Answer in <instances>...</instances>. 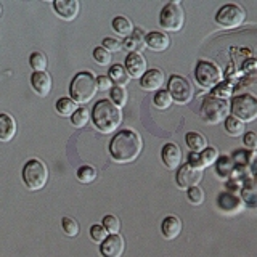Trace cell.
Instances as JSON below:
<instances>
[{
    "mask_svg": "<svg viewBox=\"0 0 257 257\" xmlns=\"http://www.w3.org/2000/svg\"><path fill=\"white\" fill-rule=\"evenodd\" d=\"M76 175H77V180L80 183H92L96 179V171H95V167L85 164V166H80L77 169Z\"/></svg>",
    "mask_w": 257,
    "mask_h": 257,
    "instance_id": "cell-32",
    "label": "cell"
},
{
    "mask_svg": "<svg viewBox=\"0 0 257 257\" xmlns=\"http://www.w3.org/2000/svg\"><path fill=\"white\" fill-rule=\"evenodd\" d=\"M55 109L58 111L60 116H64V117H71L74 114V111L77 109V104L72 101L68 96H63V98H58L55 103Z\"/></svg>",
    "mask_w": 257,
    "mask_h": 257,
    "instance_id": "cell-28",
    "label": "cell"
},
{
    "mask_svg": "<svg viewBox=\"0 0 257 257\" xmlns=\"http://www.w3.org/2000/svg\"><path fill=\"white\" fill-rule=\"evenodd\" d=\"M185 23V12L179 2H169L163 7V10L159 13V26L171 31L177 32L183 28Z\"/></svg>",
    "mask_w": 257,
    "mask_h": 257,
    "instance_id": "cell-8",
    "label": "cell"
},
{
    "mask_svg": "<svg viewBox=\"0 0 257 257\" xmlns=\"http://www.w3.org/2000/svg\"><path fill=\"white\" fill-rule=\"evenodd\" d=\"M201 180H203V171H199V169L190 166L188 163L180 166L179 171H177V175H175L177 187L182 188V190L198 187V183Z\"/></svg>",
    "mask_w": 257,
    "mask_h": 257,
    "instance_id": "cell-11",
    "label": "cell"
},
{
    "mask_svg": "<svg viewBox=\"0 0 257 257\" xmlns=\"http://www.w3.org/2000/svg\"><path fill=\"white\" fill-rule=\"evenodd\" d=\"M241 201L247 207H257V185L254 182H247L241 188Z\"/></svg>",
    "mask_w": 257,
    "mask_h": 257,
    "instance_id": "cell-27",
    "label": "cell"
},
{
    "mask_svg": "<svg viewBox=\"0 0 257 257\" xmlns=\"http://www.w3.org/2000/svg\"><path fill=\"white\" fill-rule=\"evenodd\" d=\"M93 60L100 64V66H108L111 63V53L103 47L93 48Z\"/></svg>",
    "mask_w": 257,
    "mask_h": 257,
    "instance_id": "cell-39",
    "label": "cell"
},
{
    "mask_svg": "<svg viewBox=\"0 0 257 257\" xmlns=\"http://www.w3.org/2000/svg\"><path fill=\"white\" fill-rule=\"evenodd\" d=\"M217 207L220 209L223 214H238L243 209V201L235 193L223 191L217 196Z\"/></svg>",
    "mask_w": 257,
    "mask_h": 257,
    "instance_id": "cell-14",
    "label": "cell"
},
{
    "mask_svg": "<svg viewBox=\"0 0 257 257\" xmlns=\"http://www.w3.org/2000/svg\"><path fill=\"white\" fill-rule=\"evenodd\" d=\"M96 87H98V92H106L112 88V82L108 76H98L96 77Z\"/></svg>",
    "mask_w": 257,
    "mask_h": 257,
    "instance_id": "cell-44",
    "label": "cell"
},
{
    "mask_svg": "<svg viewBox=\"0 0 257 257\" xmlns=\"http://www.w3.org/2000/svg\"><path fill=\"white\" fill-rule=\"evenodd\" d=\"M164 72L158 69V68H153V69H147V72L140 77V87L143 90L147 92H158L161 90V87L164 85Z\"/></svg>",
    "mask_w": 257,
    "mask_h": 257,
    "instance_id": "cell-15",
    "label": "cell"
},
{
    "mask_svg": "<svg viewBox=\"0 0 257 257\" xmlns=\"http://www.w3.org/2000/svg\"><path fill=\"white\" fill-rule=\"evenodd\" d=\"M231 116L243 120V122H252L257 119V96L252 93H241L233 96L230 101Z\"/></svg>",
    "mask_w": 257,
    "mask_h": 257,
    "instance_id": "cell-4",
    "label": "cell"
},
{
    "mask_svg": "<svg viewBox=\"0 0 257 257\" xmlns=\"http://www.w3.org/2000/svg\"><path fill=\"white\" fill-rule=\"evenodd\" d=\"M124 68L132 79H140L147 72V60L142 53H128Z\"/></svg>",
    "mask_w": 257,
    "mask_h": 257,
    "instance_id": "cell-16",
    "label": "cell"
},
{
    "mask_svg": "<svg viewBox=\"0 0 257 257\" xmlns=\"http://www.w3.org/2000/svg\"><path fill=\"white\" fill-rule=\"evenodd\" d=\"M90 117L93 120V125L101 134L114 132L116 128H119L120 122H122L120 108L116 106L111 100H100L98 103H95Z\"/></svg>",
    "mask_w": 257,
    "mask_h": 257,
    "instance_id": "cell-2",
    "label": "cell"
},
{
    "mask_svg": "<svg viewBox=\"0 0 257 257\" xmlns=\"http://www.w3.org/2000/svg\"><path fill=\"white\" fill-rule=\"evenodd\" d=\"M187 199L188 203H191L193 206H199L204 203V191L201 187H191L187 190Z\"/></svg>",
    "mask_w": 257,
    "mask_h": 257,
    "instance_id": "cell-37",
    "label": "cell"
},
{
    "mask_svg": "<svg viewBox=\"0 0 257 257\" xmlns=\"http://www.w3.org/2000/svg\"><path fill=\"white\" fill-rule=\"evenodd\" d=\"M143 150V142L142 137L132 128H125L120 131L112 137L109 143V155L111 158L119 164H127L132 163L140 156Z\"/></svg>",
    "mask_w": 257,
    "mask_h": 257,
    "instance_id": "cell-1",
    "label": "cell"
},
{
    "mask_svg": "<svg viewBox=\"0 0 257 257\" xmlns=\"http://www.w3.org/2000/svg\"><path fill=\"white\" fill-rule=\"evenodd\" d=\"M111 26H112V31H114L116 34H119L120 37H128L134 31L132 21L125 18V16H116V18L112 20Z\"/></svg>",
    "mask_w": 257,
    "mask_h": 257,
    "instance_id": "cell-26",
    "label": "cell"
},
{
    "mask_svg": "<svg viewBox=\"0 0 257 257\" xmlns=\"http://www.w3.org/2000/svg\"><path fill=\"white\" fill-rule=\"evenodd\" d=\"M161 159L167 169H177L182 164V150L175 143H166L161 150Z\"/></svg>",
    "mask_w": 257,
    "mask_h": 257,
    "instance_id": "cell-17",
    "label": "cell"
},
{
    "mask_svg": "<svg viewBox=\"0 0 257 257\" xmlns=\"http://www.w3.org/2000/svg\"><path fill=\"white\" fill-rule=\"evenodd\" d=\"M243 143L247 150H257V132H246L243 135Z\"/></svg>",
    "mask_w": 257,
    "mask_h": 257,
    "instance_id": "cell-43",
    "label": "cell"
},
{
    "mask_svg": "<svg viewBox=\"0 0 257 257\" xmlns=\"http://www.w3.org/2000/svg\"><path fill=\"white\" fill-rule=\"evenodd\" d=\"M0 13H2V7H0Z\"/></svg>",
    "mask_w": 257,
    "mask_h": 257,
    "instance_id": "cell-46",
    "label": "cell"
},
{
    "mask_svg": "<svg viewBox=\"0 0 257 257\" xmlns=\"http://www.w3.org/2000/svg\"><path fill=\"white\" fill-rule=\"evenodd\" d=\"M101 225L104 227V230H106L108 233H111V235H114V233H117L120 230V220L117 219L116 215L112 214H106L101 219Z\"/></svg>",
    "mask_w": 257,
    "mask_h": 257,
    "instance_id": "cell-35",
    "label": "cell"
},
{
    "mask_svg": "<svg viewBox=\"0 0 257 257\" xmlns=\"http://www.w3.org/2000/svg\"><path fill=\"white\" fill-rule=\"evenodd\" d=\"M230 103L227 100L217 98V96H207L201 104V116L206 124L215 125L228 117Z\"/></svg>",
    "mask_w": 257,
    "mask_h": 257,
    "instance_id": "cell-6",
    "label": "cell"
},
{
    "mask_svg": "<svg viewBox=\"0 0 257 257\" xmlns=\"http://www.w3.org/2000/svg\"><path fill=\"white\" fill-rule=\"evenodd\" d=\"M108 77L111 79V82H114L119 87H124L131 82V76L127 74V71L122 64H112V66L109 68Z\"/></svg>",
    "mask_w": 257,
    "mask_h": 257,
    "instance_id": "cell-25",
    "label": "cell"
},
{
    "mask_svg": "<svg viewBox=\"0 0 257 257\" xmlns=\"http://www.w3.org/2000/svg\"><path fill=\"white\" fill-rule=\"evenodd\" d=\"M153 103H155V106L158 109H167L169 106L172 104V96L167 90H158L155 93V98H153Z\"/></svg>",
    "mask_w": 257,
    "mask_h": 257,
    "instance_id": "cell-33",
    "label": "cell"
},
{
    "mask_svg": "<svg viewBox=\"0 0 257 257\" xmlns=\"http://www.w3.org/2000/svg\"><path fill=\"white\" fill-rule=\"evenodd\" d=\"M233 159L230 156H220L217 159V166H215V172L219 174L223 179H227L233 174Z\"/></svg>",
    "mask_w": 257,
    "mask_h": 257,
    "instance_id": "cell-30",
    "label": "cell"
},
{
    "mask_svg": "<svg viewBox=\"0 0 257 257\" xmlns=\"http://www.w3.org/2000/svg\"><path fill=\"white\" fill-rule=\"evenodd\" d=\"M88 233H90V238L95 241V243H103L108 236V231L104 230L103 225H92Z\"/></svg>",
    "mask_w": 257,
    "mask_h": 257,
    "instance_id": "cell-40",
    "label": "cell"
},
{
    "mask_svg": "<svg viewBox=\"0 0 257 257\" xmlns=\"http://www.w3.org/2000/svg\"><path fill=\"white\" fill-rule=\"evenodd\" d=\"M53 8L60 18L66 20V21H72L79 15L80 4L77 0H55Z\"/></svg>",
    "mask_w": 257,
    "mask_h": 257,
    "instance_id": "cell-18",
    "label": "cell"
},
{
    "mask_svg": "<svg viewBox=\"0 0 257 257\" xmlns=\"http://www.w3.org/2000/svg\"><path fill=\"white\" fill-rule=\"evenodd\" d=\"M61 227H63V231L66 233L68 236H76L79 233V223L72 219V217H63L61 219Z\"/></svg>",
    "mask_w": 257,
    "mask_h": 257,
    "instance_id": "cell-38",
    "label": "cell"
},
{
    "mask_svg": "<svg viewBox=\"0 0 257 257\" xmlns=\"http://www.w3.org/2000/svg\"><path fill=\"white\" fill-rule=\"evenodd\" d=\"M195 79L203 88H214L222 82V71L215 63L201 60L195 68Z\"/></svg>",
    "mask_w": 257,
    "mask_h": 257,
    "instance_id": "cell-9",
    "label": "cell"
},
{
    "mask_svg": "<svg viewBox=\"0 0 257 257\" xmlns=\"http://www.w3.org/2000/svg\"><path fill=\"white\" fill-rule=\"evenodd\" d=\"M29 64L34 72H42L47 68V56L42 52H34L29 56Z\"/></svg>",
    "mask_w": 257,
    "mask_h": 257,
    "instance_id": "cell-34",
    "label": "cell"
},
{
    "mask_svg": "<svg viewBox=\"0 0 257 257\" xmlns=\"http://www.w3.org/2000/svg\"><path fill=\"white\" fill-rule=\"evenodd\" d=\"M48 180V169L40 159H29L23 167V182L32 190H42Z\"/></svg>",
    "mask_w": 257,
    "mask_h": 257,
    "instance_id": "cell-5",
    "label": "cell"
},
{
    "mask_svg": "<svg viewBox=\"0 0 257 257\" xmlns=\"http://www.w3.org/2000/svg\"><path fill=\"white\" fill-rule=\"evenodd\" d=\"M185 142H187V147L191 150V153H201L207 148L206 137L199 132H188L185 135Z\"/></svg>",
    "mask_w": 257,
    "mask_h": 257,
    "instance_id": "cell-24",
    "label": "cell"
},
{
    "mask_svg": "<svg viewBox=\"0 0 257 257\" xmlns=\"http://www.w3.org/2000/svg\"><path fill=\"white\" fill-rule=\"evenodd\" d=\"M109 93H111V101L116 104V106H124V104L127 103V90L124 87H119V85H116V87H112L111 90H109Z\"/></svg>",
    "mask_w": 257,
    "mask_h": 257,
    "instance_id": "cell-36",
    "label": "cell"
},
{
    "mask_svg": "<svg viewBox=\"0 0 257 257\" xmlns=\"http://www.w3.org/2000/svg\"><path fill=\"white\" fill-rule=\"evenodd\" d=\"M167 92L171 93L172 101L179 103V104L190 103L193 100V95H195L190 80L183 76H179V74H172L171 77H169Z\"/></svg>",
    "mask_w": 257,
    "mask_h": 257,
    "instance_id": "cell-10",
    "label": "cell"
},
{
    "mask_svg": "<svg viewBox=\"0 0 257 257\" xmlns=\"http://www.w3.org/2000/svg\"><path fill=\"white\" fill-rule=\"evenodd\" d=\"M182 231V220L177 215H167L164 217L161 223V233L166 239H175Z\"/></svg>",
    "mask_w": 257,
    "mask_h": 257,
    "instance_id": "cell-21",
    "label": "cell"
},
{
    "mask_svg": "<svg viewBox=\"0 0 257 257\" xmlns=\"http://www.w3.org/2000/svg\"><path fill=\"white\" fill-rule=\"evenodd\" d=\"M90 120V112H88V109L85 106H80L74 111V114L71 116V122L74 127H85L87 122Z\"/></svg>",
    "mask_w": 257,
    "mask_h": 257,
    "instance_id": "cell-31",
    "label": "cell"
},
{
    "mask_svg": "<svg viewBox=\"0 0 257 257\" xmlns=\"http://www.w3.org/2000/svg\"><path fill=\"white\" fill-rule=\"evenodd\" d=\"M98 92V87H96V77L92 74L90 71H82L77 72L74 79L71 80L69 85V93H71V100L76 104H85L88 101L93 100V96Z\"/></svg>",
    "mask_w": 257,
    "mask_h": 257,
    "instance_id": "cell-3",
    "label": "cell"
},
{
    "mask_svg": "<svg viewBox=\"0 0 257 257\" xmlns=\"http://www.w3.org/2000/svg\"><path fill=\"white\" fill-rule=\"evenodd\" d=\"M124 249H125V241L119 233L108 235L106 239L100 243L101 257H120L124 254Z\"/></svg>",
    "mask_w": 257,
    "mask_h": 257,
    "instance_id": "cell-12",
    "label": "cell"
},
{
    "mask_svg": "<svg viewBox=\"0 0 257 257\" xmlns=\"http://www.w3.org/2000/svg\"><path fill=\"white\" fill-rule=\"evenodd\" d=\"M122 47L127 48L131 53H139L140 50H143V48L147 47V44H145V32L139 28H134L132 34L124 40Z\"/></svg>",
    "mask_w": 257,
    "mask_h": 257,
    "instance_id": "cell-22",
    "label": "cell"
},
{
    "mask_svg": "<svg viewBox=\"0 0 257 257\" xmlns=\"http://www.w3.org/2000/svg\"><path fill=\"white\" fill-rule=\"evenodd\" d=\"M103 48H106L109 53H116L119 52L120 48H122V44H120L119 39H114V37H104L103 39V44H101Z\"/></svg>",
    "mask_w": 257,
    "mask_h": 257,
    "instance_id": "cell-41",
    "label": "cell"
},
{
    "mask_svg": "<svg viewBox=\"0 0 257 257\" xmlns=\"http://www.w3.org/2000/svg\"><path fill=\"white\" fill-rule=\"evenodd\" d=\"M145 44L148 48H151L153 52H166L169 45H171V39L166 32L161 31H151L145 36Z\"/></svg>",
    "mask_w": 257,
    "mask_h": 257,
    "instance_id": "cell-19",
    "label": "cell"
},
{
    "mask_svg": "<svg viewBox=\"0 0 257 257\" xmlns=\"http://www.w3.org/2000/svg\"><path fill=\"white\" fill-rule=\"evenodd\" d=\"M252 182H254V183L257 185V174H255V177H254V180H252Z\"/></svg>",
    "mask_w": 257,
    "mask_h": 257,
    "instance_id": "cell-45",
    "label": "cell"
},
{
    "mask_svg": "<svg viewBox=\"0 0 257 257\" xmlns=\"http://www.w3.org/2000/svg\"><path fill=\"white\" fill-rule=\"evenodd\" d=\"M219 159V151L214 147H207L206 150H203L201 153H190V158H188V164L203 171L204 167L214 164L215 161Z\"/></svg>",
    "mask_w": 257,
    "mask_h": 257,
    "instance_id": "cell-13",
    "label": "cell"
},
{
    "mask_svg": "<svg viewBox=\"0 0 257 257\" xmlns=\"http://www.w3.org/2000/svg\"><path fill=\"white\" fill-rule=\"evenodd\" d=\"M31 85L34 88V92L39 96H47L52 90V77L48 72H32L31 76Z\"/></svg>",
    "mask_w": 257,
    "mask_h": 257,
    "instance_id": "cell-20",
    "label": "cell"
},
{
    "mask_svg": "<svg viewBox=\"0 0 257 257\" xmlns=\"http://www.w3.org/2000/svg\"><path fill=\"white\" fill-rule=\"evenodd\" d=\"M214 88H215V90H214L212 96H217V98H222V100H225V96H228L231 93V87L227 82H220L219 85L214 87Z\"/></svg>",
    "mask_w": 257,
    "mask_h": 257,
    "instance_id": "cell-42",
    "label": "cell"
},
{
    "mask_svg": "<svg viewBox=\"0 0 257 257\" xmlns=\"http://www.w3.org/2000/svg\"><path fill=\"white\" fill-rule=\"evenodd\" d=\"M16 134V122L13 116L0 112V140L10 142Z\"/></svg>",
    "mask_w": 257,
    "mask_h": 257,
    "instance_id": "cell-23",
    "label": "cell"
},
{
    "mask_svg": "<svg viewBox=\"0 0 257 257\" xmlns=\"http://www.w3.org/2000/svg\"><path fill=\"white\" fill-rule=\"evenodd\" d=\"M244 122L243 120L236 119L235 116H228L225 119V132L231 137H239V135H244Z\"/></svg>",
    "mask_w": 257,
    "mask_h": 257,
    "instance_id": "cell-29",
    "label": "cell"
},
{
    "mask_svg": "<svg viewBox=\"0 0 257 257\" xmlns=\"http://www.w3.org/2000/svg\"><path fill=\"white\" fill-rule=\"evenodd\" d=\"M246 20L244 8L238 4H225L215 13V23L223 29L239 28Z\"/></svg>",
    "mask_w": 257,
    "mask_h": 257,
    "instance_id": "cell-7",
    "label": "cell"
}]
</instances>
